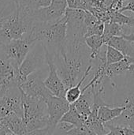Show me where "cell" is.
Wrapping results in <instances>:
<instances>
[{
    "mask_svg": "<svg viewBox=\"0 0 134 135\" xmlns=\"http://www.w3.org/2000/svg\"><path fill=\"white\" fill-rule=\"evenodd\" d=\"M22 120L27 133L34 130L42 129L47 126L48 115L47 104L44 101L32 98L22 93Z\"/></svg>",
    "mask_w": 134,
    "mask_h": 135,
    "instance_id": "6da1fadb",
    "label": "cell"
},
{
    "mask_svg": "<svg viewBox=\"0 0 134 135\" xmlns=\"http://www.w3.org/2000/svg\"><path fill=\"white\" fill-rule=\"evenodd\" d=\"M46 53L42 43L36 42L31 47L25 59L18 68L16 74V83L19 87L28 75L40 70L45 64Z\"/></svg>",
    "mask_w": 134,
    "mask_h": 135,
    "instance_id": "7a4b0ae2",
    "label": "cell"
},
{
    "mask_svg": "<svg viewBox=\"0 0 134 135\" xmlns=\"http://www.w3.org/2000/svg\"><path fill=\"white\" fill-rule=\"evenodd\" d=\"M85 10L67 8L65 17L66 19V38L70 42L85 41L86 26L85 25Z\"/></svg>",
    "mask_w": 134,
    "mask_h": 135,
    "instance_id": "3957f363",
    "label": "cell"
},
{
    "mask_svg": "<svg viewBox=\"0 0 134 135\" xmlns=\"http://www.w3.org/2000/svg\"><path fill=\"white\" fill-rule=\"evenodd\" d=\"M33 44H30L24 38L14 40L5 44H1L0 52L3 55L2 58L9 60L13 67L18 70Z\"/></svg>",
    "mask_w": 134,
    "mask_h": 135,
    "instance_id": "277c9868",
    "label": "cell"
},
{
    "mask_svg": "<svg viewBox=\"0 0 134 135\" xmlns=\"http://www.w3.org/2000/svg\"><path fill=\"white\" fill-rule=\"evenodd\" d=\"M19 88L26 96L43 100L45 103L47 100L52 95L43 83L41 69L28 75L26 80L19 86Z\"/></svg>",
    "mask_w": 134,
    "mask_h": 135,
    "instance_id": "5b68a950",
    "label": "cell"
},
{
    "mask_svg": "<svg viewBox=\"0 0 134 135\" xmlns=\"http://www.w3.org/2000/svg\"><path fill=\"white\" fill-rule=\"evenodd\" d=\"M66 9V0H51L47 7L32 9V16L36 23H55L65 16Z\"/></svg>",
    "mask_w": 134,
    "mask_h": 135,
    "instance_id": "8992f818",
    "label": "cell"
},
{
    "mask_svg": "<svg viewBox=\"0 0 134 135\" xmlns=\"http://www.w3.org/2000/svg\"><path fill=\"white\" fill-rule=\"evenodd\" d=\"M48 122L47 127L54 134L62 116L68 112L70 104L65 97H58L51 95L46 101Z\"/></svg>",
    "mask_w": 134,
    "mask_h": 135,
    "instance_id": "52a82bcc",
    "label": "cell"
},
{
    "mask_svg": "<svg viewBox=\"0 0 134 135\" xmlns=\"http://www.w3.org/2000/svg\"><path fill=\"white\" fill-rule=\"evenodd\" d=\"M45 49V47H44ZM46 53V62L48 66V75L45 80H43V83L47 89L51 92L53 96L58 97H65V93L66 89L65 88L62 80L58 77L56 70L55 65L54 63L53 59L49 55V53L45 49Z\"/></svg>",
    "mask_w": 134,
    "mask_h": 135,
    "instance_id": "ba28073f",
    "label": "cell"
},
{
    "mask_svg": "<svg viewBox=\"0 0 134 135\" xmlns=\"http://www.w3.org/2000/svg\"><path fill=\"white\" fill-rule=\"evenodd\" d=\"M123 105L124 110L121 115L108 123L134 131V93L126 99Z\"/></svg>",
    "mask_w": 134,
    "mask_h": 135,
    "instance_id": "9c48e42d",
    "label": "cell"
},
{
    "mask_svg": "<svg viewBox=\"0 0 134 135\" xmlns=\"http://www.w3.org/2000/svg\"><path fill=\"white\" fill-rule=\"evenodd\" d=\"M105 45L117 49L126 58L134 59V43L127 40L122 36H114Z\"/></svg>",
    "mask_w": 134,
    "mask_h": 135,
    "instance_id": "30bf717a",
    "label": "cell"
},
{
    "mask_svg": "<svg viewBox=\"0 0 134 135\" xmlns=\"http://www.w3.org/2000/svg\"><path fill=\"white\" fill-rule=\"evenodd\" d=\"M1 123L5 125L13 134L25 135L27 134V130L24 124L22 118L17 116L13 113L2 119L1 120Z\"/></svg>",
    "mask_w": 134,
    "mask_h": 135,
    "instance_id": "8fae6325",
    "label": "cell"
},
{
    "mask_svg": "<svg viewBox=\"0 0 134 135\" xmlns=\"http://www.w3.org/2000/svg\"><path fill=\"white\" fill-rule=\"evenodd\" d=\"M93 62L88 66V68L86 69L83 77L81 78V79L73 87H70L69 89H66V93H65V99L67 100V102L70 104H74L77 100L78 98L81 97V85L82 84L85 82V81L87 79V78L88 77V75L90 74L92 68H93Z\"/></svg>",
    "mask_w": 134,
    "mask_h": 135,
    "instance_id": "7c38bea8",
    "label": "cell"
},
{
    "mask_svg": "<svg viewBox=\"0 0 134 135\" xmlns=\"http://www.w3.org/2000/svg\"><path fill=\"white\" fill-rule=\"evenodd\" d=\"M123 110L124 105L115 108H111V104L102 105L98 110V117L102 123H106L118 117Z\"/></svg>",
    "mask_w": 134,
    "mask_h": 135,
    "instance_id": "4fadbf2b",
    "label": "cell"
},
{
    "mask_svg": "<svg viewBox=\"0 0 134 135\" xmlns=\"http://www.w3.org/2000/svg\"><path fill=\"white\" fill-rule=\"evenodd\" d=\"M85 43L87 47L89 48L90 53V59L92 62L97 59L100 51L104 45V41L102 36H91L85 39Z\"/></svg>",
    "mask_w": 134,
    "mask_h": 135,
    "instance_id": "5bb4252c",
    "label": "cell"
},
{
    "mask_svg": "<svg viewBox=\"0 0 134 135\" xmlns=\"http://www.w3.org/2000/svg\"><path fill=\"white\" fill-rule=\"evenodd\" d=\"M126 35L125 26L115 22H106L104 23V30L102 37L104 41V44L114 36H122Z\"/></svg>",
    "mask_w": 134,
    "mask_h": 135,
    "instance_id": "9a60e30c",
    "label": "cell"
},
{
    "mask_svg": "<svg viewBox=\"0 0 134 135\" xmlns=\"http://www.w3.org/2000/svg\"><path fill=\"white\" fill-rule=\"evenodd\" d=\"M85 119L81 116L76 110L73 104H70V108L68 112L62 116L59 123H66L75 127H79L85 124Z\"/></svg>",
    "mask_w": 134,
    "mask_h": 135,
    "instance_id": "2e32d148",
    "label": "cell"
},
{
    "mask_svg": "<svg viewBox=\"0 0 134 135\" xmlns=\"http://www.w3.org/2000/svg\"><path fill=\"white\" fill-rule=\"evenodd\" d=\"M110 22H115L124 26L134 27V17L123 14L122 13L115 11L111 13Z\"/></svg>",
    "mask_w": 134,
    "mask_h": 135,
    "instance_id": "e0dca14e",
    "label": "cell"
},
{
    "mask_svg": "<svg viewBox=\"0 0 134 135\" xmlns=\"http://www.w3.org/2000/svg\"><path fill=\"white\" fill-rule=\"evenodd\" d=\"M106 53H105V58H106V63L107 65L116 63L118 62H120L121 60L124 59L125 56L117 49L106 45Z\"/></svg>",
    "mask_w": 134,
    "mask_h": 135,
    "instance_id": "ac0fdd59",
    "label": "cell"
},
{
    "mask_svg": "<svg viewBox=\"0 0 134 135\" xmlns=\"http://www.w3.org/2000/svg\"><path fill=\"white\" fill-rule=\"evenodd\" d=\"M105 127L109 131L108 133L103 135H133L134 131L126 128L111 125L108 123H104Z\"/></svg>",
    "mask_w": 134,
    "mask_h": 135,
    "instance_id": "d6986e66",
    "label": "cell"
},
{
    "mask_svg": "<svg viewBox=\"0 0 134 135\" xmlns=\"http://www.w3.org/2000/svg\"><path fill=\"white\" fill-rule=\"evenodd\" d=\"M103 30H104V23L100 20H98L94 25H92V26L88 27L86 30V33L85 35V39L91 36H102L103 33Z\"/></svg>",
    "mask_w": 134,
    "mask_h": 135,
    "instance_id": "ffe728a7",
    "label": "cell"
},
{
    "mask_svg": "<svg viewBox=\"0 0 134 135\" xmlns=\"http://www.w3.org/2000/svg\"><path fill=\"white\" fill-rule=\"evenodd\" d=\"M66 135H96L85 125L79 127H73L66 133Z\"/></svg>",
    "mask_w": 134,
    "mask_h": 135,
    "instance_id": "44dd1931",
    "label": "cell"
},
{
    "mask_svg": "<svg viewBox=\"0 0 134 135\" xmlns=\"http://www.w3.org/2000/svg\"><path fill=\"white\" fill-rule=\"evenodd\" d=\"M51 2V0H28V6L32 9H37L48 6Z\"/></svg>",
    "mask_w": 134,
    "mask_h": 135,
    "instance_id": "7402d4cb",
    "label": "cell"
},
{
    "mask_svg": "<svg viewBox=\"0 0 134 135\" xmlns=\"http://www.w3.org/2000/svg\"><path fill=\"white\" fill-rule=\"evenodd\" d=\"M127 11L134 13V0H125L122 3V7L118 12L124 13Z\"/></svg>",
    "mask_w": 134,
    "mask_h": 135,
    "instance_id": "603a6c76",
    "label": "cell"
},
{
    "mask_svg": "<svg viewBox=\"0 0 134 135\" xmlns=\"http://www.w3.org/2000/svg\"><path fill=\"white\" fill-rule=\"evenodd\" d=\"M25 135H54V134H52L49 131V129L46 127L42 129H37V130H34L30 132H28Z\"/></svg>",
    "mask_w": 134,
    "mask_h": 135,
    "instance_id": "cb8c5ba5",
    "label": "cell"
},
{
    "mask_svg": "<svg viewBox=\"0 0 134 135\" xmlns=\"http://www.w3.org/2000/svg\"><path fill=\"white\" fill-rule=\"evenodd\" d=\"M58 125H59V129L63 133H66L67 131H69L70 130H71L73 127H74L73 126L69 124V123H59Z\"/></svg>",
    "mask_w": 134,
    "mask_h": 135,
    "instance_id": "d4e9b609",
    "label": "cell"
},
{
    "mask_svg": "<svg viewBox=\"0 0 134 135\" xmlns=\"http://www.w3.org/2000/svg\"><path fill=\"white\" fill-rule=\"evenodd\" d=\"M12 134L10 131L0 122V135H9Z\"/></svg>",
    "mask_w": 134,
    "mask_h": 135,
    "instance_id": "484cf974",
    "label": "cell"
},
{
    "mask_svg": "<svg viewBox=\"0 0 134 135\" xmlns=\"http://www.w3.org/2000/svg\"><path fill=\"white\" fill-rule=\"evenodd\" d=\"M13 2L17 6H28V0H13Z\"/></svg>",
    "mask_w": 134,
    "mask_h": 135,
    "instance_id": "4316f807",
    "label": "cell"
},
{
    "mask_svg": "<svg viewBox=\"0 0 134 135\" xmlns=\"http://www.w3.org/2000/svg\"><path fill=\"white\" fill-rule=\"evenodd\" d=\"M123 38L126 39L127 40L130 41V42H133L134 43V32L133 33H129V34H126V35H123L122 36Z\"/></svg>",
    "mask_w": 134,
    "mask_h": 135,
    "instance_id": "83f0119b",
    "label": "cell"
},
{
    "mask_svg": "<svg viewBox=\"0 0 134 135\" xmlns=\"http://www.w3.org/2000/svg\"><path fill=\"white\" fill-rule=\"evenodd\" d=\"M118 1H119V2H120L121 3H123V2H124L125 0H118Z\"/></svg>",
    "mask_w": 134,
    "mask_h": 135,
    "instance_id": "f1b7e54d",
    "label": "cell"
},
{
    "mask_svg": "<svg viewBox=\"0 0 134 135\" xmlns=\"http://www.w3.org/2000/svg\"><path fill=\"white\" fill-rule=\"evenodd\" d=\"M9 135H15V134H9Z\"/></svg>",
    "mask_w": 134,
    "mask_h": 135,
    "instance_id": "f546056e",
    "label": "cell"
},
{
    "mask_svg": "<svg viewBox=\"0 0 134 135\" xmlns=\"http://www.w3.org/2000/svg\"><path fill=\"white\" fill-rule=\"evenodd\" d=\"M1 89H2V87H1V85H0V90H1Z\"/></svg>",
    "mask_w": 134,
    "mask_h": 135,
    "instance_id": "4dcf8cb0",
    "label": "cell"
},
{
    "mask_svg": "<svg viewBox=\"0 0 134 135\" xmlns=\"http://www.w3.org/2000/svg\"><path fill=\"white\" fill-rule=\"evenodd\" d=\"M1 120H2V119H0V122H1Z\"/></svg>",
    "mask_w": 134,
    "mask_h": 135,
    "instance_id": "1f68e13d",
    "label": "cell"
},
{
    "mask_svg": "<svg viewBox=\"0 0 134 135\" xmlns=\"http://www.w3.org/2000/svg\"><path fill=\"white\" fill-rule=\"evenodd\" d=\"M133 135H134V134H133Z\"/></svg>",
    "mask_w": 134,
    "mask_h": 135,
    "instance_id": "d6a6232c",
    "label": "cell"
}]
</instances>
